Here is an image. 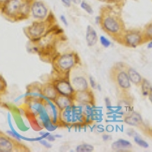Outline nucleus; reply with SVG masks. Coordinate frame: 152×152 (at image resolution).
<instances>
[{
    "label": "nucleus",
    "mask_w": 152,
    "mask_h": 152,
    "mask_svg": "<svg viewBox=\"0 0 152 152\" xmlns=\"http://www.w3.org/2000/svg\"><path fill=\"white\" fill-rule=\"evenodd\" d=\"M126 70L131 83L135 85V86L140 87L142 80H143V77L134 68L128 66L127 64H126Z\"/></svg>",
    "instance_id": "obj_20"
},
{
    "label": "nucleus",
    "mask_w": 152,
    "mask_h": 152,
    "mask_svg": "<svg viewBox=\"0 0 152 152\" xmlns=\"http://www.w3.org/2000/svg\"><path fill=\"white\" fill-rule=\"evenodd\" d=\"M97 18L101 29L114 41L120 43L126 31L120 7L113 5H104L100 9Z\"/></svg>",
    "instance_id": "obj_2"
},
{
    "label": "nucleus",
    "mask_w": 152,
    "mask_h": 152,
    "mask_svg": "<svg viewBox=\"0 0 152 152\" xmlns=\"http://www.w3.org/2000/svg\"><path fill=\"white\" fill-rule=\"evenodd\" d=\"M57 24H59L53 12H51L47 18L42 21H34L29 26L24 28L23 31L29 41L33 42L49 33Z\"/></svg>",
    "instance_id": "obj_7"
},
{
    "label": "nucleus",
    "mask_w": 152,
    "mask_h": 152,
    "mask_svg": "<svg viewBox=\"0 0 152 152\" xmlns=\"http://www.w3.org/2000/svg\"><path fill=\"white\" fill-rule=\"evenodd\" d=\"M144 38L145 42H148L152 40V21L145 27L144 30L142 31Z\"/></svg>",
    "instance_id": "obj_24"
},
{
    "label": "nucleus",
    "mask_w": 152,
    "mask_h": 152,
    "mask_svg": "<svg viewBox=\"0 0 152 152\" xmlns=\"http://www.w3.org/2000/svg\"><path fill=\"white\" fill-rule=\"evenodd\" d=\"M43 99L26 100L22 106L24 115L35 131H41L43 129H50V127L54 126L46 110Z\"/></svg>",
    "instance_id": "obj_3"
},
{
    "label": "nucleus",
    "mask_w": 152,
    "mask_h": 152,
    "mask_svg": "<svg viewBox=\"0 0 152 152\" xmlns=\"http://www.w3.org/2000/svg\"><path fill=\"white\" fill-rule=\"evenodd\" d=\"M110 78L117 91V94H130L131 81L126 70V63L116 62L110 70Z\"/></svg>",
    "instance_id": "obj_8"
},
{
    "label": "nucleus",
    "mask_w": 152,
    "mask_h": 152,
    "mask_svg": "<svg viewBox=\"0 0 152 152\" xmlns=\"http://www.w3.org/2000/svg\"><path fill=\"white\" fill-rule=\"evenodd\" d=\"M148 49H152V40L148 41Z\"/></svg>",
    "instance_id": "obj_40"
},
{
    "label": "nucleus",
    "mask_w": 152,
    "mask_h": 152,
    "mask_svg": "<svg viewBox=\"0 0 152 152\" xmlns=\"http://www.w3.org/2000/svg\"><path fill=\"white\" fill-rule=\"evenodd\" d=\"M148 97L149 101H150V102L152 104V91L151 92L150 94H149V95H148Z\"/></svg>",
    "instance_id": "obj_41"
},
{
    "label": "nucleus",
    "mask_w": 152,
    "mask_h": 152,
    "mask_svg": "<svg viewBox=\"0 0 152 152\" xmlns=\"http://www.w3.org/2000/svg\"><path fill=\"white\" fill-rule=\"evenodd\" d=\"M90 105L74 103L61 111L60 119L63 126H82L91 121Z\"/></svg>",
    "instance_id": "obj_4"
},
{
    "label": "nucleus",
    "mask_w": 152,
    "mask_h": 152,
    "mask_svg": "<svg viewBox=\"0 0 152 152\" xmlns=\"http://www.w3.org/2000/svg\"><path fill=\"white\" fill-rule=\"evenodd\" d=\"M61 2L66 7H70L72 5V0H61Z\"/></svg>",
    "instance_id": "obj_32"
},
{
    "label": "nucleus",
    "mask_w": 152,
    "mask_h": 152,
    "mask_svg": "<svg viewBox=\"0 0 152 152\" xmlns=\"http://www.w3.org/2000/svg\"><path fill=\"white\" fill-rule=\"evenodd\" d=\"M60 19H61V21H62V22H63L65 24H66V26H68L67 20H66V17H65L64 15H61V16H60Z\"/></svg>",
    "instance_id": "obj_35"
},
{
    "label": "nucleus",
    "mask_w": 152,
    "mask_h": 152,
    "mask_svg": "<svg viewBox=\"0 0 152 152\" xmlns=\"http://www.w3.org/2000/svg\"><path fill=\"white\" fill-rule=\"evenodd\" d=\"M40 142L42 144V145H44V146H45L47 148H50L52 147V145H50V143H48V142H47L46 140H41V141H40Z\"/></svg>",
    "instance_id": "obj_33"
},
{
    "label": "nucleus",
    "mask_w": 152,
    "mask_h": 152,
    "mask_svg": "<svg viewBox=\"0 0 152 152\" xmlns=\"http://www.w3.org/2000/svg\"><path fill=\"white\" fill-rule=\"evenodd\" d=\"M101 1L107 2V3H108V5H116V6H119V7L121 8L126 0H101Z\"/></svg>",
    "instance_id": "obj_28"
},
{
    "label": "nucleus",
    "mask_w": 152,
    "mask_h": 152,
    "mask_svg": "<svg viewBox=\"0 0 152 152\" xmlns=\"http://www.w3.org/2000/svg\"><path fill=\"white\" fill-rule=\"evenodd\" d=\"M72 98L75 104L90 105L92 107H94L96 104L94 94L91 88L85 91H75Z\"/></svg>",
    "instance_id": "obj_12"
},
{
    "label": "nucleus",
    "mask_w": 152,
    "mask_h": 152,
    "mask_svg": "<svg viewBox=\"0 0 152 152\" xmlns=\"http://www.w3.org/2000/svg\"><path fill=\"white\" fill-rule=\"evenodd\" d=\"M80 6H81V8L83 10H85V12H87V13H88L89 15H92L93 14V9H92V7L91 6V5L89 3H88V2H86V1H85V0H82L81 2V3H80Z\"/></svg>",
    "instance_id": "obj_27"
},
{
    "label": "nucleus",
    "mask_w": 152,
    "mask_h": 152,
    "mask_svg": "<svg viewBox=\"0 0 152 152\" xmlns=\"http://www.w3.org/2000/svg\"><path fill=\"white\" fill-rule=\"evenodd\" d=\"M145 43L142 31L138 29H126L119 44L129 48H135Z\"/></svg>",
    "instance_id": "obj_10"
},
{
    "label": "nucleus",
    "mask_w": 152,
    "mask_h": 152,
    "mask_svg": "<svg viewBox=\"0 0 152 152\" xmlns=\"http://www.w3.org/2000/svg\"><path fill=\"white\" fill-rule=\"evenodd\" d=\"M134 137V142L140 147L143 148H148L149 145L148 144V142L146 141H145L144 139H142L140 136H138V135H135Z\"/></svg>",
    "instance_id": "obj_26"
},
{
    "label": "nucleus",
    "mask_w": 152,
    "mask_h": 152,
    "mask_svg": "<svg viewBox=\"0 0 152 152\" xmlns=\"http://www.w3.org/2000/svg\"><path fill=\"white\" fill-rule=\"evenodd\" d=\"M34 0H8L1 12L5 18L12 22L27 20L31 16V5Z\"/></svg>",
    "instance_id": "obj_6"
},
{
    "label": "nucleus",
    "mask_w": 152,
    "mask_h": 152,
    "mask_svg": "<svg viewBox=\"0 0 152 152\" xmlns=\"http://www.w3.org/2000/svg\"><path fill=\"white\" fill-rule=\"evenodd\" d=\"M81 64V58L75 51L58 53L51 62L56 78H69L72 71Z\"/></svg>",
    "instance_id": "obj_5"
},
{
    "label": "nucleus",
    "mask_w": 152,
    "mask_h": 152,
    "mask_svg": "<svg viewBox=\"0 0 152 152\" xmlns=\"http://www.w3.org/2000/svg\"><path fill=\"white\" fill-rule=\"evenodd\" d=\"M53 102L58 107V108H59L60 111L63 110L64 109H66V107H68L69 106L72 105V104L75 103L72 97L66 96V95L63 94H60L57 95V97L53 100Z\"/></svg>",
    "instance_id": "obj_19"
},
{
    "label": "nucleus",
    "mask_w": 152,
    "mask_h": 152,
    "mask_svg": "<svg viewBox=\"0 0 152 152\" xmlns=\"http://www.w3.org/2000/svg\"><path fill=\"white\" fill-rule=\"evenodd\" d=\"M85 39H86L87 45L90 47L96 45L98 41V36H97V32L91 25H88L87 27Z\"/></svg>",
    "instance_id": "obj_21"
},
{
    "label": "nucleus",
    "mask_w": 152,
    "mask_h": 152,
    "mask_svg": "<svg viewBox=\"0 0 152 152\" xmlns=\"http://www.w3.org/2000/svg\"><path fill=\"white\" fill-rule=\"evenodd\" d=\"M81 2V0H72V2L74 4H80Z\"/></svg>",
    "instance_id": "obj_39"
},
{
    "label": "nucleus",
    "mask_w": 152,
    "mask_h": 152,
    "mask_svg": "<svg viewBox=\"0 0 152 152\" xmlns=\"http://www.w3.org/2000/svg\"><path fill=\"white\" fill-rule=\"evenodd\" d=\"M44 98L41 94V84L34 82L27 87L26 100H41Z\"/></svg>",
    "instance_id": "obj_17"
},
{
    "label": "nucleus",
    "mask_w": 152,
    "mask_h": 152,
    "mask_svg": "<svg viewBox=\"0 0 152 152\" xmlns=\"http://www.w3.org/2000/svg\"><path fill=\"white\" fill-rule=\"evenodd\" d=\"M46 138H47V140L50 141V142H53V141L55 140V138H54L53 135H48V137H47Z\"/></svg>",
    "instance_id": "obj_38"
},
{
    "label": "nucleus",
    "mask_w": 152,
    "mask_h": 152,
    "mask_svg": "<svg viewBox=\"0 0 152 152\" xmlns=\"http://www.w3.org/2000/svg\"><path fill=\"white\" fill-rule=\"evenodd\" d=\"M132 147V145L129 141L122 139V138L114 142L111 145L112 150L114 151H128L129 149H131Z\"/></svg>",
    "instance_id": "obj_22"
},
{
    "label": "nucleus",
    "mask_w": 152,
    "mask_h": 152,
    "mask_svg": "<svg viewBox=\"0 0 152 152\" xmlns=\"http://www.w3.org/2000/svg\"><path fill=\"white\" fill-rule=\"evenodd\" d=\"M7 1L8 0H0V11L2 10V7H3L4 5L6 3V2H7Z\"/></svg>",
    "instance_id": "obj_36"
},
{
    "label": "nucleus",
    "mask_w": 152,
    "mask_h": 152,
    "mask_svg": "<svg viewBox=\"0 0 152 152\" xmlns=\"http://www.w3.org/2000/svg\"><path fill=\"white\" fill-rule=\"evenodd\" d=\"M29 148L16 138H12L0 132V152H29Z\"/></svg>",
    "instance_id": "obj_9"
},
{
    "label": "nucleus",
    "mask_w": 152,
    "mask_h": 152,
    "mask_svg": "<svg viewBox=\"0 0 152 152\" xmlns=\"http://www.w3.org/2000/svg\"><path fill=\"white\" fill-rule=\"evenodd\" d=\"M41 94L46 99L53 101L59 94L56 88L54 86L53 81H49L44 84H41Z\"/></svg>",
    "instance_id": "obj_18"
},
{
    "label": "nucleus",
    "mask_w": 152,
    "mask_h": 152,
    "mask_svg": "<svg viewBox=\"0 0 152 152\" xmlns=\"http://www.w3.org/2000/svg\"><path fill=\"white\" fill-rule=\"evenodd\" d=\"M100 43H101V45H102L104 47H105V48H108V47L111 45L110 41L107 40L105 37L100 36Z\"/></svg>",
    "instance_id": "obj_30"
},
{
    "label": "nucleus",
    "mask_w": 152,
    "mask_h": 152,
    "mask_svg": "<svg viewBox=\"0 0 152 152\" xmlns=\"http://www.w3.org/2000/svg\"><path fill=\"white\" fill-rule=\"evenodd\" d=\"M88 81H89V85H90V86L91 87L92 89H95V88H97V83H96L95 80L92 78V76H89Z\"/></svg>",
    "instance_id": "obj_31"
},
{
    "label": "nucleus",
    "mask_w": 152,
    "mask_h": 152,
    "mask_svg": "<svg viewBox=\"0 0 152 152\" xmlns=\"http://www.w3.org/2000/svg\"><path fill=\"white\" fill-rule=\"evenodd\" d=\"M51 11L45 2L41 0H34L31 5V16L35 21H42L47 18Z\"/></svg>",
    "instance_id": "obj_11"
},
{
    "label": "nucleus",
    "mask_w": 152,
    "mask_h": 152,
    "mask_svg": "<svg viewBox=\"0 0 152 152\" xmlns=\"http://www.w3.org/2000/svg\"><path fill=\"white\" fill-rule=\"evenodd\" d=\"M69 80H70L71 85L75 91H85L90 88V85H89L88 80L85 76L76 75L72 78L69 77Z\"/></svg>",
    "instance_id": "obj_16"
},
{
    "label": "nucleus",
    "mask_w": 152,
    "mask_h": 152,
    "mask_svg": "<svg viewBox=\"0 0 152 152\" xmlns=\"http://www.w3.org/2000/svg\"><path fill=\"white\" fill-rule=\"evenodd\" d=\"M141 90H142V94L144 97H148L149 94L152 91V85L149 82L148 80L146 78H144L142 81V84L140 85Z\"/></svg>",
    "instance_id": "obj_23"
},
{
    "label": "nucleus",
    "mask_w": 152,
    "mask_h": 152,
    "mask_svg": "<svg viewBox=\"0 0 152 152\" xmlns=\"http://www.w3.org/2000/svg\"><path fill=\"white\" fill-rule=\"evenodd\" d=\"M43 101L47 114H48L49 117H50V120L52 122L53 125L54 126H62V127L63 126H62L60 119L61 111L59 110L58 107L54 104L53 101L48 100V99L44 98Z\"/></svg>",
    "instance_id": "obj_13"
},
{
    "label": "nucleus",
    "mask_w": 152,
    "mask_h": 152,
    "mask_svg": "<svg viewBox=\"0 0 152 152\" xmlns=\"http://www.w3.org/2000/svg\"><path fill=\"white\" fill-rule=\"evenodd\" d=\"M123 121L127 125L137 127L139 129H142L145 133L148 128L145 126L141 114L138 113V112H135V111H130V112L125 113L123 116Z\"/></svg>",
    "instance_id": "obj_14"
},
{
    "label": "nucleus",
    "mask_w": 152,
    "mask_h": 152,
    "mask_svg": "<svg viewBox=\"0 0 152 152\" xmlns=\"http://www.w3.org/2000/svg\"><path fill=\"white\" fill-rule=\"evenodd\" d=\"M94 151V148L91 145L84 143L78 145L75 148V151L77 152H91Z\"/></svg>",
    "instance_id": "obj_25"
},
{
    "label": "nucleus",
    "mask_w": 152,
    "mask_h": 152,
    "mask_svg": "<svg viewBox=\"0 0 152 152\" xmlns=\"http://www.w3.org/2000/svg\"><path fill=\"white\" fill-rule=\"evenodd\" d=\"M53 83L58 93L69 97H73L75 90L72 86L69 78H55L53 81Z\"/></svg>",
    "instance_id": "obj_15"
},
{
    "label": "nucleus",
    "mask_w": 152,
    "mask_h": 152,
    "mask_svg": "<svg viewBox=\"0 0 152 152\" xmlns=\"http://www.w3.org/2000/svg\"><path fill=\"white\" fill-rule=\"evenodd\" d=\"M66 40L64 31L59 24L36 41H29L31 50L37 54L43 62L51 63L53 59L58 53V47Z\"/></svg>",
    "instance_id": "obj_1"
},
{
    "label": "nucleus",
    "mask_w": 152,
    "mask_h": 152,
    "mask_svg": "<svg viewBox=\"0 0 152 152\" xmlns=\"http://www.w3.org/2000/svg\"><path fill=\"white\" fill-rule=\"evenodd\" d=\"M6 88H7V84L6 81H5L2 76L0 75V97L4 95V94L6 91Z\"/></svg>",
    "instance_id": "obj_29"
},
{
    "label": "nucleus",
    "mask_w": 152,
    "mask_h": 152,
    "mask_svg": "<svg viewBox=\"0 0 152 152\" xmlns=\"http://www.w3.org/2000/svg\"><path fill=\"white\" fill-rule=\"evenodd\" d=\"M146 133H147L149 136H151L152 138V126H151V127H148V130H147V132H146Z\"/></svg>",
    "instance_id": "obj_37"
},
{
    "label": "nucleus",
    "mask_w": 152,
    "mask_h": 152,
    "mask_svg": "<svg viewBox=\"0 0 152 152\" xmlns=\"http://www.w3.org/2000/svg\"><path fill=\"white\" fill-rule=\"evenodd\" d=\"M102 138H103V140H104V142H107V141H110L112 139V137L109 135H104Z\"/></svg>",
    "instance_id": "obj_34"
}]
</instances>
